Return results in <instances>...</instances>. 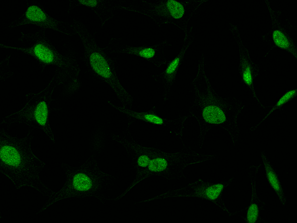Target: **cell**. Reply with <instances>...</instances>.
Instances as JSON below:
<instances>
[{
	"mask_svg": "<svg viewBox=\"0 0 297 223\" xmlns=\"http://www.w3.org/2000/svg\"><path fill=\"white\" fill-rule=\"evenodd\" d=\"M192 84L195 98L189 109L191 116L199 127L198 146L201 148L206 133L212 128L221 127L230 135L234 146L240 137L237 119L244 105L234 97L223 98L214 91L204 69V56L198 62V71Z\"/></svg>",
	"mask_w": 297,
	"mask_h": 223,
	"instance_id": "obj_1",
	"label": "cell"
},
{
	"mask_svg": "<svg viewBox=\"0 0 297 223\" xmlns=\"http://www.w3.org/2000/svg\"><path fill=\"white\" fill-rule=\"evenodd\" d=\"M112 138L124 147L136 174L127 188L111 200L121 199L133 187L148 177L160 176L169 180L180 179L185 177L184 170L187 166L215 158V155L198 153L189 147H185L181 151L167 153L154 147L143 146L132 138L123 135L113 134Z\"/></svg>",
	"mask_w": 297,
	"mask_h": 223,
	"instance_id": "obj_2",
	"label": "cell"
},
{
	"mask_svg": "<svg viewBox=\"0 0 297 223\" xmlns=\"http://www.w3.org/2000/svg\"><path fill=\"white\" fill-rule=\"evenodd\" d=\"M29 131L26 136L18 138L0 130V171L18 189L23 186L34 188L44 196L51 197L55 192L41 180L40 173L46 164L33 153Z\"/></svg>",
	"mask_w": 297,
	"mask_h": 223,
	"instance_id": "obj_3",
	"label": "cell"
},
{
	"mask_svg": "<svg viewBox=\"0 0 297 223\" xmlns=\"http://www.w3.org/2000/svg\"><path fill=\"white\" fill-rule=\"evenodd\" d=\"M66 179L63 187L49 197V200L37 214L45 211L53 203L71 197H95L104 203L106 200L103 192L113 176L102 171L95 156L90 157L78 167L62 163Z\"/></svg>",
	"mask_w": 297,
	"mask_h": 223,
	"instance_id": "obj_4",
	"label": "cell"
},
{
	"mask_svg": "<svg viewBox=\"0 0 297 223\" xmlns=\"http://www.w3.org/2000/svg\"><path fill=\"white\" fill-rule=\"evenodd\" d=\"M72 24L83 44L84 59L88 68L98 79L111 88L123 107L131 108L134 99L119 81L114 60L103 48L98 46L95 37L84 24L76 20Z\"/></svg>",
	"mask_w": 297,
	"mask_h": 223,
	"instance_id": "obj_5",
	"label": "cell"
},
{
	"mask_svg": "<svg viewBox=\"0 0 297 223\" xmlns=\"http://www.w3.org/2000/svg\"><path fill=\"white\" fill-rule=\"evenodd\" d=\"M207 0H133L120 9L145 15L159 27L163 24H172L185 33L189 21L198 7Z\"/></svg>",
	"mask_w": 297,
	"mask_h": 223,
	"instance_id": "obj_6",
	"label": "cell"
},
{
	"mask_svg": "<svg viewBox=\"0 0 297 223\" xmlns=\"http://www.w3.org/2000/svg\"><path fill=\"white\" fill-rule=\"evenodd\" d=\"M21 34L19 41L27 45L17 47L0 44V48L19 51L31 56L43 68L49 65L56 66L64 81L70 80L77 84L81 71L77 60L59 53L46 37L44 29L33 34L21 32Z\"/></svg>",
	"mask_w": 297,
	"mask_h": 223,
	"instance_id": "obj_7",
	"label": "cell"
},
{
	"mask_svg": "<svg viewBox=\"0 0 297 223\" xmlns=\"http://www.w3.org/2000/svg\"><path fill=\"white\" fill-rule=\"evenodd\" d=\"M64 80L56 72L47 87L37 93L26 95L27 102L20 110L5 116L1 122L8 126L13 123H24L29 127L42 130L53 143L54 135L49 121L50 105L55 88L63 84Z\"/></svg>",
	"mask_w": 297,
	"mask_h": 223,
	"instance_id": "obj_8",
	"label": "cell"
},
{
	"mask_svg": "<svg viewBox=\"0 0 297 223\" xmlns=\"http://www.w3.org/2000/svg\"><path fill=\"white\" fill-rule=\"evenodd\" d=\"M233 178L217 183L205 182L201 179L189 183L186 186L174 190H169L162 194L149 199L141 201L139 203L150 202L155 200H162L175 197H197L208 200L230 216L233 215L227 208L222 198L224 190L232 182Z\"/></svg>",
	"mask_w": 297,
	"mask_h": 223,
	"instance_id": "obj_9",
	"label": "cell"
},
{
	"mask_svg": "<svg viewBox=\"0 0 297 223\" xmlns=\"http://www.w3.org/2000/svg\"><path fill=\"white\" fill-rule=\"evenodd\" d=\"M168 46L172 45L166 40L153 45L135 47L125 43L121 38H112L103 50L107 54H127L141 57L159 68L166 64L164 49Z\"/></svg>",
	"mask_w": 297,
	"mask_h": 223,
	"instance_id": "obj_10",
	"label": "cell"
},
{
	"mask_svg": "<svg viewBox=\"0 0 297 223\" xmlns=\"http://www.w3.org/2000/svg\"><path fill=\"white\" fill-rule=\"evenodd\" d=\"M27 24L36 25L44 30L51 29L71 36L77 34L72 24L53 18L41 7L35 4L28 6L25 12L8 27L12 28Z\"/></svg>",
	"mask_w": 297,
	"mask_h": 223,
	"instance_id": "obj_11",
	"label": "cell"
},
{
	"mask_svg": "<svg viewBox=\"0 0 297 223\" xmlns=\"http://www.w3.org/2000/svg\"><path fill=\"white\" fill-rule=\"evenodd\" d=\"M108 103L113 108L124 113L127 116L142 120L152 124L162 126L166 128L170 133H174L180 138L183 136L184 128V122L189 116H181L175 119L164 118L158 115L156 112L155 106L147 112H137L130 109L120 107L115 105L110 101Z\"/></svg>",
	"mask_w": 297,
	"mask_h": 223,
	"instance_id": "obj_12",
	"label": "cell"
},
{
	"mask_svg": "<svg viewBox=\"0 0 297 223\" xmlns=\"http://www.w3.org/2000/svg\"><path fill=\"white\" fill-rule=\"evenodd\" d=\"M191 27L185 33L182 47L179 54L171 60H167L166 67L161 73L153 74L154 81L163 87V100L166 102L169 99L172 85L175 81L178 70L182 64L186 52L194 40Z\"/></svg>",
	"mask_w": 297,
	"mask_h": 223,
	"instance_id": "obj_13",
	"label": "cell"
},
{
	"mask_svg": "<svg viewBox=\"0 0 297 223\" xmlns=\"http://www.w3.org/2000/svg\"><path fill=\"white\" fill-rule=\"evenodd\" d=\"M230 29L239 47L240 54L239 72L241 79L244 84L250 89L253 98L257 103L260 106L265 108V106L261 104L257 97L253 83L254 80L259 74V66L251 60L248 49L242 42L237 26L230 24Z\"/></svg>",
	"mask_w": 297,
	"mask_h": 223,
	"instance_id": "obj_14",
	"label": "cell"
},
{
	"mask_svg": "<svg viewBox=\"0 0 297 223\" xmlns=\"http://www.w3.org/2000/svg\"><path fill=\"white\" fill-rule=\"evenodd\" d=\"M125 2L123 0H70L68 12L76 6H85L94 12L103 26L106 21L114 16L116 10L124 5Z\"/></svg>",
	"mask_w": 297,
	"mask_h": 223,
	"instance_id": "obj_15",
	"label": "cell"
},
{
	"mask_svg": "<svg viewBox=\"0 0 297 223\" xmlns=\"http://www.w3.org/2000/svg\"><path fill=\"white\" fill-rule=\"evenodd\" d=\"M260 166L261 164L259 166L252 165L248 168V175L251 187V197L250 204L246 208V217H243L247 223H258L263 221L260 212L264 209L265 204L258 197L256 187L257 175Z\"/></svg>",
	"mask_w": 297,
	"mask_h": 223,
	"instance_id": "obj_16",
	"label": "cell"
},
{
	"mask_svg": "<svg viewBox=\"0 0 297 223\" xmlns=\"http://www.w3.org/2000/svg\"><path fill=\"white\" fill-rule=\"evenodd\" d=\"M265 2L271 17L272 28H273L272 39L274 44L278 48L290 53L297 58V47L294 41L288 36L285 29L281 27L275 11L272 10L268 1L265 0Z\"/></svg>",
	"mask_w": 297,
	"mask_h": 223,
	"instance_id": "obj_17",
	"label": "cell"
},
{
	"mask_svg": "<svg viewBox=\"0 0 297 223\" xmlns=\"http://www.w3.org/2000/svg\"><path fill=\"white\" fill-rule=\"evenodd\" d=\"M260 156L264 165L267 181L277 194L281 204L285 205L286 198L278 175L264 151L261 152Z\"/></svg>",
	"mask_w": 297,
	"mask_h": 223,
	"instance_id": "obj_18",
	"label": "cell"
},
{
	"mask_svg": "<svg viewBox=\"0 0 297 223\" xmlns=\"http://www.w3.org/2000/svg\"><path fill=\"white\" fill-rule=\"evenodd\" d=\"M297 94V90L293 89L287 91L278 100L276 104L272 107L271 109L269 111L268 113L265 115V116L256 125L252 126L250 128V130L251 131H254L258 126L261 124V123L264 121L266 118L268 117L273 112L277 110H280L282 108L283 106L293 99L296 97Z\"/></svg>",
	"mask_w": 297,
	"mask_h": 223,
	"instance_id": "obj_19",
	"label": "cell"
}]
</instances>
